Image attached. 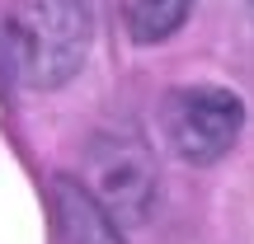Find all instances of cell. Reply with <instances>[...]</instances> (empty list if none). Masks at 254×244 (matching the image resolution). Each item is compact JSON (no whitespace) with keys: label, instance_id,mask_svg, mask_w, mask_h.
I'll use <instances>...</instances> for the list:
<instances>
[{"label":"cell","instance_id":"obj_1","mask_svg":"<svg viewBox=\"0 0 254 244\" xmlns=\"http://www.w3.org/2000/svg\"><path fill=\"white\" fill-rule=\"evenodd\" d=\"M94 19L85 0H24L5 19L9 71L28 90H62L90 56Z\"/></svg>","mask_w":254,"mask_h":244},{"label":"cell","instance_id":"obj_2","mask_svg":"<svg viewBox=\"0 0 254 244\" xmlns=\"http://www.w3.org/2000/svg\"><path fill=\"white\" fill-rule=\"evenodd\" d=\"M80 183L109 211L113 226L127 230L151 216L160 169H155V155L141 141V132H99L85 146V179Z\"/></svg>","mask_w":254,"mask_h":244},{"label":"cell","instance_id":"obj_4","mask_svg":"<svg viewBox=\"0 0 254 244\" xmlns=\"http://www.w3.org/2000/svg\"><path fill=\"white\" fill-rule=\"evenodd\" d=\"M52 221H57V244H123V230L85 193L75 174L52 179Z\"/></svg>","mask_w":254,"mask_h":244},{"label":"cell","instance_id":"obj_6","mask_svg":"<svg viewBox=\"0 0 254 244\" xmlns=\"http://www.w3.org/2000/svg\"><path fill=\"white\" fill-rule=\"evenodd\" d=\"M250 5H254V0H250Z\"/></svg>","mask_w":254,"mask_h":244},{"label":"cell","instance_id":"obj_5","mask_svg":"<svg viewBox=\"0 0 254 244\" xmlns=\"http://www.w3.org/2000/svg\"><path fill=\"white\" fill-rule=\"evenodd\" d=\"M118 9L127 38L136 47H155L184 28V19L193 14V0H118Z\"/></svg>","mask_w":254,"mask_h":244},{"label":"cell","instance_id":"obj_3","mask_svg":"<svg viewBox=\"0 0 254 244\" xmlns=\"http://www.w3.org/2000/svg\"><path fill=\"white\" fill-rule=\"evenodd\" d=\"M160 127L184 164H217L245 132V103L221 85H184L160 99Z\"/></svg>","mask_w":254,"mask_h":244}]
</instances>
